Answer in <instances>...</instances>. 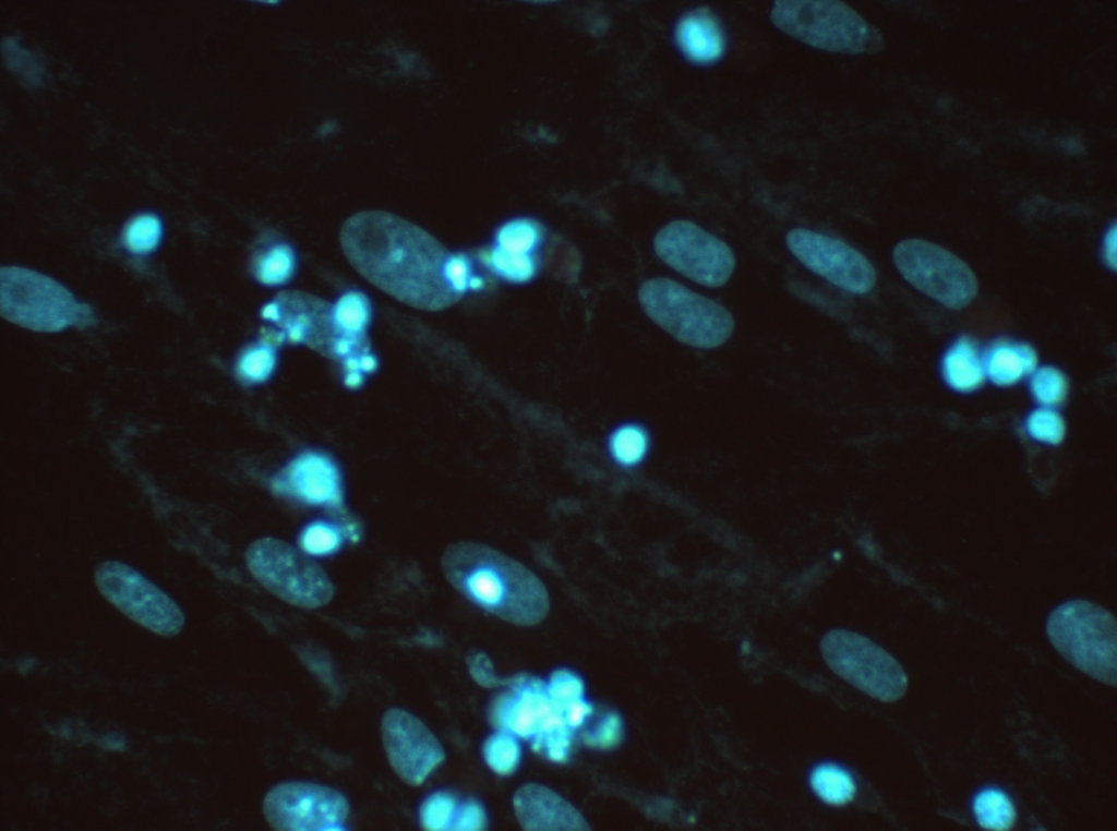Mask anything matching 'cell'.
<instances>
[{"mask_svg":"<svg viewBox=\"0 0 1117 831\" xmlns=\"http://www.w3.org/2000/svg\"><path fill=\"white\" fill-rule=\"evenodd\" d=\"M339 239L363 278L407 305L440 311L461 298L446 274L451 253L416 224L387 212L363 210L344 222Z\"/></svg>","mask_w":1117,"mask_h":831,"instance_id":"1","label":"cell"},{"mask_svg":"<svg viewBox=\"0 0 1117 831\" xmlns=\"http://www.w3.org/2000/svg\"><path fill=\"white\" fill-rule=\"evenodd\" d=\"M451 585L482 610L515 625L542 622L550 607L547 588L526 566L483 544L460 541L442 555Z\"/></svg>","mask_w":1117,"mask_h":831,"instance_id":"2","label":"cell"},{"mask_svg":"<svg viewBox=\"0 0 1117 831\" xmlns=\"http://www.w3.org/2000/svg\"><path fill=\"white\" fill-rule=\"evenodd\" d=\"M1054 648L1086 675L1117 685V622L1104 607L1074 600L1056 607L1046 624Z\"/></svg>","mask_w":1117,"mask_h":831,"instance_id":"3","label":"cell"},{"mask_svg":"<svg viewBox=\"0 0 1117 831\" xmlns=\"http://www.w3.org/2000/svg\"><path fill=\"white\" fill-rule=\"evenodd\" d=\"M0 312L8 321L44 333L95 323L92 308L64 286L38 272L16 266L0 270Z\"/></svg>","mask_w":1117,"mask_h":831,"instance_id":"4","label":"cell"},{"mask_svg":"<svg viewBox=\"0 0 1117 831\" xmlns=\"http://www.w3.org/2000/svg\"><path fill=\"white\" fill-rule=\"evenodd\" d=\"M646 314L678 341L710 349L733 333L731 313L716 301L663 277L645 281L638 292Z\"/></svg>","mask_w":1117,"mask_h":831,"instance_id":"5","label":"cell"},{"mask_svg":"<svg viewBox=\"0 0 1117 831\" xmlns=\"http://www.w3.org/2000/svg\"><path fill=\"white\" fill-rule=\"evenodd\" d=\"M771 21L785 34L828 51L862 53L884 46L879 31L841 1L777 0Z\"/></svg>","mask_w":1117,"mask_h":831,"instance_id":"6","label":"cell"},{"mask_svg":"<svg viewBox=\"0 0 1117 831\" xmlns=\"http://www.w3.org/2000/svg\"><path fill=\"white\" fill-rule=\"evenodd\" d=\"M245 561L252 576L280 600L302 609L326 605L334 586L325 570L300 549L276 538L250 544Z\"/></svg>","mask_w":1117,"mask_h":831,"instance_id":"7","label":"cell"},{"mask_svg":"<svg viewBox=\"0 0 1117 831\" xmlns=\"http://www.w3.org/2000/svg\"><path fill=\"white\" fill-rule=\"evenodd\" d=\"M820 648L831 670L868 696L893 702L905 694L909 681L903 667L870 639L834 629L822 638Z\"/></svg>","mask_w":1117,"mask_h":831,"instance_id":"8","label":"cell"},{"mask_svg":"<svg viewBox=\"0 0 1117 831\" xmlns=\"http://www.w3.org/2000/svg\"><path fill=\"white\" fill-rule=\"evenodd\" d=\"M893 262L911 285L949 309L965 308L977 293L978 282L970 266L929 241L909 239L898 243Z\"/></svg>","mask_w":1117,"mask_h":831,"instance_id":"9","label":"cell"},{"mask_svg":"<svg viewBox=\"0 0 1117 831\" xmlns=\"http://www.w3.org/2000/svg\"><path fill=\"white\" fill-rule=\"evenodd\" d=\"M103 594L125 616L160 636H175L184 626L179 605L157 586L127 564L108 561L95 570Z\"/></svg>","mask_w":1117,"mask_h":831,"instance_id":"10","label":"cell"},{"mask_svg":"<svg viewBox=\"0 0 1117 831\" xmlns=\"http://www.w3.org/2000/svg\"><path fill=\"white\" fill-rule=\"evenodd\" d=\"M653 246L666 265L706 287L723 286L735 267L728 244L687 220L664 226L654 237Z\"/></svg>","mask_w":1117,"mask_h":831,"instance_id":"11","label":"cell"},{"mask_svg":"<svg viewBox=\"0 0 1117 831\" xmlns=\"http://www.w3.org/2000/svg\"><path fill=\"white\" fill-rule=\"evenodd\" d=\"M263 811L268 824L276 830L338 831L345 829L349 804L332 787L286 782L268 791Z\"/></svg>","mask_w":1117,"mask_h":831,"instance_id":"12","label":"cell"},{"mask_svg":"<svg viewBox=\"0 0 1117 831\" xmlns=\"http://www.w3.org/2000/svg\"><path fill=\"white\" fill-rule=\"evenodd\" d=\"M786 244L808 269L843 290L863 294L876 284V272L870 262L842 241L796 228L788 233Z\"/></svg>","mask_w":1117,"mask_h":831,"instance_id":"13","label":"cell"},{"mask_svg":"<svg viewBox=\"0 0 1117 831\" xmlns=\"http://www.w3.org/2000/svg\"><path fill=\"white\" fill-rule=\"evenodd\" d=\"M387 759L407 784L418 786L443 762L444 749L429 727L411 713L392 708L382 719Z\"/></svg>","mask_w":1117,"mask_h":831,"instance_id":"14","label":"cell"},{"mask_svg":"<svg viewBox=\"0 0 1117 831\" xmlns=\"http://www.w3.org/2000/svg\"><path fill=\"white\" fill-rule=\"evenodd\" d=\"M271 490L311 507L344 511V486L336 461L327 454L304 450L291 458L269 480Z\"/></svg>","mask_w":1117,"mask_h":831,"instance_id":"15","label":"cell"},{"mask_svg":"<svg viewBox=\"0 0 1117 831\" xmlns=\"http://www.w3.org/2000/svg\"><path fill=\"white\" fill-rule=\"evenodd\" d=\"M274 302L265 305L262 315L283 328V336L319 349L338 359L343 342L331 322V305L302 292H285Z\"/></svg>","mask_w":1117,"mask_h":831,"instance_id":"16","label":"cell"},{"mask_svg":"<svg viewBox=\"0 0 1117 831\" xmlns=\"http://www.w3.org/2000/svg\"><path fill=\"white\" fill-rule=\"evenodd\" d=\"M554 707L544 681L526 675L515 676L506 681V689L493 701L490 720L496 728L506 730L530 742Z\"/></svg>","mask_w":1117,"mask_h":831,"instance_id":"17","label":"cell"},{"mask_svg":"<svg viewBox=\"0 0 1117 831\" xmlns=\"http://www.w3.org/2000/svg\"><path fill=\"white\" fill-rule=\"evenodd\" d=\"M516 818L525 830H589L584 816L553 790L527 783L520 786L513 799Z\"/></svg>","mask_w":1117,"mask_h":831,"instance_id":"18","label":"cell"},{"mask_svg":"<svg viewBox=\"0 0 1117 831\" xmlns=\"http://www.w3.org/2000/svg\"><path fill=\"white\" fill-rule=\"evenodd\" d=\"M675 40L684 57L696 64L719 60L725 49L720 24L707 7L698 8L678 21Z\"/></svg>","mask_w":1117,"mask_h":831,"instance_id":"19","label":"cell"},{"mask_svg":"<svg viewBox=\"0 0 1117 831\" xmlns=\"http://www.w3.org/2000/svg\"><path fill=\"white\" fill-rule=\"evenodd\" d=\"M1038 357L1029 344L998 339L983 354L985 376L997 386H1011L1036 369Z\"/></svg>","mask_w":1117,"mask_h":831,"instance_id":"20","label":"cell"},{"mask_svg":"<svg viewBox=\"0 0 1117 831\" xmlns=\"http://www.w3.org/2000/svg\"><path fill=\"white\" fill-rule=\"evenodd\" d=\"M941 375L946 384L959 393H971L983 385V354L974 339L961 336L951 344L942 357Z\"/></svg>","mask_w":1117,"mask_h":831,"instance_id":"21","label":"cell"},{"mask_svg":"<svg viewBox=\"0 0 1117 831\" xmlns=\"http://www.w3.org/2000/svg\"><path fill=\"white\" fill-rule=\"evenodd\" d=\"M343 514L337 521L315 519L303 526L298 535L299 549L310 557H325L337 553L347 540L359 541L358 523Z\"/></svg>","mask_w":1117,"mask_h":831,"instance_id":"22","label":"cell"},{"mask_svg":"<svg viewBox=\"0 0 1117 831\" xmlns=\"http://www.w3.org/2000/svg\"><path fill=\"white\" fill-rule=\"evenodd\" d=\"M372 308L369 298L361 291L344 292L331 305V322L339 338L363 341L371 322Z\"/></svg>","mask_w":1117,"mask_h":831,"instance_id":"23","label":"cell"},{"mask_svg":"<svg viewBox=\"0 0 1117 831\" xmlns=\"http://www.w3.org/2000/svg\"><path fill=\"white\" fill-rule=\"evenodd\" d=\"M284 339L281 333L269 334L247 346L239 353L235 373L244 385H259L266 382L274 373L277 364V345Z\"/></svg>","mask_w":1117,"mask_h":831,"instance_id":"24","label":"cell"},{"mask_svg":"<svg viewBox=\"0 0 1117 831\" xmlns=\"http://www.w3.org/2000/svg\"><path fill=\"white\" fill-rule=\"evenodd\" d=\"M573 735L574 731L567 726L561 709L555 706L541 722L530 744L549 760L564 763L569 756Z\"/></svg>","mask_w":1117,"mask_h":831,"instance_id":"25","label":"cell"},{"mask_svg":"<svg viewBox=\"0 0 1117 831\" xmlns=\"http://www.w3.org/2000/svg\"><path fill=\"white\" fill-rule=\"evenodd\" d=\"M809 783L814 793L831 806L848 804L856 792L852 775L844 768L834 763L817 766L810 773Z\"/></svg>","mask_w":1117,"mask_h":831,"instance_id":"26","label":"cell"},{"mask_svg":"<svg viewBox=\"0 0 1117 831\" xmlns=\"http://www.w3.org/2000/svg\"><path fill=\"white\" fill-rule=\"evenodd\" d=\"M978 826L989 831H1008L1014 826L1017 812L1010 797L997 788L981 791L973 802Z\"/></svg>","mask_w":1117,"mask_h":831,"instance_id":"27","label":"cell"},{"mask_svg":"<svg viewBox=\"0 0 1117 831\" xmlns=\"http://www.w3.org/2000/svg\"><path fill=\"white\" fill-rule=\"evenodd\" d=\"M296 264V253L290 244L274 243L257 256L254 277L264 286H280L291 279Z\"/></svg>","mask_w":1117,"mask_h":831,"instance_id":"28","label":"cell"},{"mask_svg":"<svg viewBox=\"0 0 1117 831\" xmlns=\"http://www.w3.org/2000/svg\"><path fill=\"white\" fill-rule=\"evenodd\" d=\"M483 758L493 772L500 775L512 774L521 758L519 737L506 730L496 728L483 744Z\"/></svg>","mask_w":1117,"mask_h":831,"instance_id":"29","label":"cell"},{"mask_svg":"<svg viewBox=\"0 0 1117 831\" xmlns=\"http://www.w3.org/2000/svg\"><path fill=\"white\" fill-rule=\"evenodd\" d=\"M650 445L648 432L638 424H625L610 436L612 458L623 467H634L644 460Z\"/></svg>","mask_w":1117,"mask_h":831,"instance_id":"30","label":"cell"},{"mask_svg":"<svg viewBox=\"0 0 1117 831\" xmlns=\"http://www.w3.org/2000/svg\"><path fill=\"white\" fill-rule=\"evenodd\" d=\"M541 239L542 228L539 222L530 218H517L500 227L495 246L508 253L532 255Z\"/></svg>","mask_w":1117,"mask_h":831,"instance_id":"31","label":"cell"},{"mask_svg":"<svg viewBox=\"0 0 1117 831\" xmlns=\"http://www.w3.org/2000/svg\"><path fill=\"white\" fill-rule=\"evenodd\" d=\"M480 258L496 276L514 284L529 281L537 272L532 255L508 253L496 246L482 251Z\"/></svg>","mask_w":1117,"mask_h":831,"instance_id":"32","label":"cell"},{"mask_svg":"<svg viewBox=\"0 0 1117 831\" xmlns=\"http://www.w3.org/2000/svg\"><path fill=\"white\" fill-rule=\"evenodd\" d=\"M163 236L160 219L154 214L132 217L123 227L122 244L134 255H147L159 244Z\"/></svg>","mask_w":1117,"mask_h":831,"instance_id":"33","label":"cell"},{"mask_svg":"<svg viewBox=\"0 0 1117 831\" xmlns=\"http://www.w3.org/2000/svg\"><path fill=\"white\" fill-rule=\"evenodd\" d=\"M459 799L446 791L428 796L419 809L420 824L429 831H452Z\"/></svg>","mask_w":1117,"mask_h":831,"instance_id":"34","label":"cell"},{"mask_svg":"<svg viewBox=\"0 0 1117 831\" xmlns=\"http://www.w3.org/2000/svg\"><path fill=\"white\" fill-rule=\"evenodd\" d=\"M1030 389L1037 402L1044 407H1053L1066 400L1069 383L1059 369L1045 365L1032 372Z\"/></svg>","mask_w":1117,"mask_h":831,"instance_id":"35","label":"cell"},{"mask_svg":"<svg viewBox=\"0 0 1117 831\" xmlns=\"http://www.w3.org/2000/svg\"><path fill=\"white\" fill-rule=\"evenodd\" d=\"M1025 429L1032 438L1053 445L1061 443L1066 435L1064 418L1050 407L1033 410L1025 420Z\"/></svg>","mask_w":1117,"mask_h":831,"instance_id":"36","label":"cell"},{"mask_svg":"<svg viewBox=\"0 0 1117 831\" xmlns=\"http://www.w3.org/2000/svg\"><path fill=\"white\" fill-rule=\"evenodd\" d=\"M545 684L550 699L558 708L585 696L582 678L567 669L554 671Z\"/></svg>","mask_w":1117,"mask_h":831,"instance_id":"37","label":"cell"},{"mask_svg":"<svg viewBox=\"0 0 1117 831\" xmlns=\"http://www.w3.org/2000/svg\"><path fill=\"white\" fill-rule=\"evenodd\" d=\"M623 721L618 713H604L591 728L584 733L587 746L598 749L615 747L623 737Z\"/></svg>","mask_w":1117,"mask_h":831,"instance_id":"38","label":"cell"},{"mask_svg":"<svg viewBox=\"0 0 1117 831\" xmlns=\"http://www.w3.org/2000/svg\"><path fill=\"white\" fill-rule=\"evenodd\" d=\"M488 824L487 812L476 799L459 800L452 831H479Z\"/></svg>","mask_w":1117,"mask_h":831,"instance_id":"39","label":"cell"},{"mask_svg":"<svg viewBox=\"0 0 1117 831\" xmlns=\"http://www.w3.org/2000/svg\"><path fill=\"white\" fill-rule=\"evenodd\" d=\"M467 662L471 677L482 687H494L503 683L495 675L492 663L484 653H475Z\"/></svg>","mask_w":1117,"mask_h":831,"instance_id":"40","label":"cell"},{"mask_svg":"<svg viewBox=\"0 0 1117 831\" xmlns=\"http://www.w3.org/2000/svg\"><path fill=\"white\" fill-rule=\"evenodd\" d=\"M561 711L567 726L575 732L592 714L593 706L585 697H580L564 704Z\"/></svg>","mask_w":1117,"mask_h":831,"instance_id":"41","label":"cell"},{"mask_svg":"<svg viewBox=\"0 0 1117 831\" xmlns=\"http://www.w3.org/2000/svg\"><path fill=\"white\" fill-rule=\"evenodd\" d=\"M1116 225L1114 224L1108 229L1103 245L1104 258L1107 265L1114 270L1116 269Z\"/></svg>","mask_w":1117,"mask_h":831,"instance_id":"42","label":"cell"}]
</instances>
